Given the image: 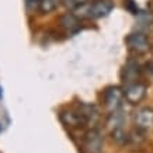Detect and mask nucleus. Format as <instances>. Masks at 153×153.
I'll list each match as a JSON object with an SVG mask.
<instances>
[{
  "mask_svg": "<svg viewBox=\"0 0 153 153\" xmlns=\"http://www.w3.org/2000/svg\"><path fill=\"white\" fill-rule=\"evenodd\" d=\"M140 76V66L136 60H128L122 69V80L125 84L138 82Z\"/></svg>",
  "mask_w": 153,
  "mask_h": 153,
  "instance_id": "obj_9",
  "label": "nucleus"
},
{
  "mask_svg": "<svg viewBox=\"0 0 153 153\" xmlns=\"http://www.w3.org/2000/svg\"><path fill=\"white\" fill-rule=\"evenodd\" d=\"M125 44L131 52L136 55H145L150 51V41L143 33H132L125 38Z\"/></svg>",
  "mask_w": 153,
  "mask_h": 153,
  "instance_id": "obj_3",
  "label": "nucleus"
},
{
  "mask_svg": "<svg viewBox=\"0 0 153 153\" xmlns=\"http://www.w3.org/2000/svg\"><path fill=\"white\" fill-rule=\"evenodd\" d=\"M124 94H125V100L129 104H138L146 96V86L140 82H134L125 86Z\"/></svg>",
  "mask_w": 153,
  "mask_h": 153,
  "instance_id": "obj_4",
  "label": "nucleus"
},
{
  "mask_svg": "<svg viewBox=\"0 0 153 153\" xmlns=\"http://www.w3.org/2000/svg\"><path fill=\"white\" fill-rule=\"evenodd\" d=\"M124 98H125L124 90L118 86H110L102 91V102H104V107L108 112L121 110Z\"/></svg>",
  "mask_w": 153,
  "mask_h": 153,
  "instance_id": "obj_2",
  "label": "nucleus"
},
{
  "mask_svg": "<svg viewBox=\"0 0 153 153\" xmlns=\"http://www.w3.org/2000/svg\"><path fill=\"white\" fill-rule=\"evenodd\" d=\"M0 97H1V93H0Z\"/></svg>",
  "mask_w": 153,
  "mask_h": 153,
  "instance_id": "obj_16",
  "label": "nucleus"
},
{
  "mask_svg": "<svg viewBox=\"0 0 153 153\" xmlns=\"http://www.w3.org/2000/svg\"><path fill=\"white\" fill-rule=\"evenodd\" d=\"M124 125H125V115L120 110L110 112L108 120H107V128H108L110 132H112L115 129H121V128H124Z\"/></svg>",
  "mask_w": 153,
  "mask_h": 153,
  "instance_id": "obj_11",
  "label": "nucleus"
},
{
  "mask_svg": "<svg viewBox=\"0 0 153 153\" xmlns=\"http://www.w3.org/2000/svg\"><path fill=\"white\" fill-rule=\"evenodd\" d=\"M102 145L104 139L101 132L97 128H90L82 138L80 150L82 153H102Z\"/></svg>",
  "mask_w": 153,
  "mask_h": 153,
  "instance_id": "obj_1",
  "label": "nucleus"
},
{
  "mask_svg": "<svg viewBox=\"0 0 153 153\" xmlns=\"http://www.w3.org/2000/svg\"><path fill=\"white\" fill-rule=\"evenodd\" d=\"M59 4H60V0H41V3L38 6V10L42 14H49L52 11H55Z\"/></svg>",
  "mask_w": 153,
  "mask_h": 153,
  "instance_id": "obj_12",
  "label": "nucleus"
},
{
  "mask_svg": "<svg viewBox=\"0 0 153 153\" xmlns=\"http://www.w3.org/2000/svg\"><path fill=\"white\" fill-rule=\"evenodd\" d=\"M41 0H25V4L28 7H35V6H39Z\"/></svg>",
  "mask_w": 153,
  "mask_h": 153,
  "instance_id": "obj_15",
  "label": "nucleus"
},
{
  "mask_svg": "<svg viewBox=\"0 0 153 153\" xmlns=\"http://www.w3.org/2000/svg\"><path fill=\"white\" fill-rule=\"evenodd\" d=\"M77 110H79V112L82 114V117H83L86 125L94 128L96 124L98 122V118H100L97 107L93 105V104H84L83 102V104H80V105L77 107Z\"/></svg>",
  "mask_w": 153,
  "mask_h": 153,
  "instance_id": "obj_8",
  "label": "nucleus"
},
{
  "mask_svg": "<svg viewBox=\"0 0 153 153\" xmlns=\"http://www.w3.org/2000/svg\"><path fill=\"white\" fill-rule=\"evenodd\" d=\"M110 134H111V138L115 140L117 143L125 145V143H128V142H129V136H128V134H126V131L124 129V128L112 131V132H110Z\"/></svg>",
  "mask_w": 153,
  "mask_h": 153,
  "instance_id": "obj_13",
  "label": "nucleus"
},
{
  "mask_svg": "<svg viewBox=\"0 0 153 153\" xmlns=\"http://www.w3.org/2000/svg\"><path fill=\"white\" fill-rule=\"evenodd\" d=\"M60 120L70 129H77L82 126H86L83 117L79 112V110H66L60 112Z\"/></svg>",
  "mask_w": 153,
  "mask_h": 153,
  "instance_id": "obj_7",
  "label": "nucleus"
},
{
  "mask_svg": "<svg viewBox=\"0 0 153 153\" xmlns=\"http://www.w3.org/2000/svg\"><path fill=\"white\" fill-rule=\"evenodd\" d=\"M112 9H114V1L112 0H96L88 6L87 13L88 17L102 19V17H107L111 13Z\"/></svg>",
  "mask_w": 153,
  "mask_h": 153,
  "instance_id": "obj_5",
  "label": "nucleus"
},
{
  "mask_svg": "<svg viewBox=\"0 0 153 153\" xmlns=\"http://www.w3.org/2000/svg\"><path fill=\"white\" fill-rule=\"evenodd\" d=\"M134 121L136 128L140 131H148L153 128V108H150V107L139 108L135 112Z\"/></svg>",
  "mask_w": 153,
  "mask_h": 153,
  "instance_id": "obj_6",
  "label": "nucleus"
},
{
  "mask_svg": "<svg viewBox=\"0 0 153 153\" xmlns=\"http://www.w3.org/2000/svg\"><path fill=\"white\" fill-rule=\"evenodd\" d=\"M60 25L63 30H66L68 33H76L80 28V21L79 17L73 13H66L60 17Z\"/></svg>",
  "mask_w": 153,
  "mask_h": 153,
  "instance_id": "obj_10",
  "label": "nucleus"
},
{
  "mask_svg": "<svg viewBox=\"0 0 153 153\" xmlns=\"http://www.w3.org/2000/svg\"><path fill=\"white\" fill-rule=\"evenodd\" d=\"M93 0H66V4L72 7V9H79V7H83V6L91 3Z\"/></svg>",
  "mask_w": 153,
  "mask_h": 153,
  "instance_id": "obj_14",
  "label": "nucleus"
}]
</instances>
